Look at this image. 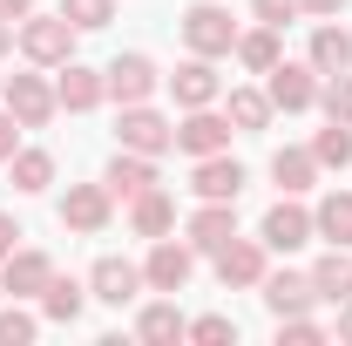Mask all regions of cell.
I'll return each instance as SVG.
<instances>
[{"label":"cell","instance_id":"cell-2","mask_svg":"<svg viewBox=\"0 0 352 346\" xmlns=\"http://www.w3.org/2000/svg\"><path fill=\"white\" fill-rule=\"evenodd\" d=\"M183 48L190 54H230L237 48V21H230V7H217V0H197L190 14H183Z\"/></svg>","mask_w":352,"mask_h":346},{"label":"cell","instance_id":"cell-7","mask_svg":"<svg viewBox=\"0 0 352 346\" xmlns=\"http://www.w3.org/2000/svg\"><path fill=\"white\" fill-rule=\"evenodd\" d=\"M116 136H122V150H142V156L176 150V123H163L149 102H129V109H122V123H116Z\"/></svg>","mask_w":352,"mask_h":346},{"label":"cell","instance_id":"cell-41","mask_svg":"<svg viewBox=\"0 0 352 346\" xmlns=\"http://www.w3.org/2000/svg\"><path fill=\"white\" fill-rule=\"evenodd\" d=\"M339 340H346V346H352V299H346V305H339Z\"/></svg>","mask_w":352,"mask_h":346},{"label":"cell","instance_id":"cell-17","mask_svg":"<svg viewBox=\"0 0 352 346\" xmlns=\"http://www.w3.org/2000/svg\"><path fill=\"white\" fill-rule=\"evenodd\" d=\"M230 238H237V204H217V197H204V211L190 217V245L217 258Z\"/></svg>","mask_w":352,"mask_h":346},{"label":"cell","instance_id":"cell-23","mask_svg":"<svg viewBox=\"0 0 352 346\" xmlns=\"http://www.w3.org/2000/svg\"><path fill=\"white\" fill-rule=\"evenodd\" d=\"M129 224H135V238H170L176 204L163 197V190H142V197H129Z\"/></svg>","mask_w":352,"mask_h":346},{"label":"cell","instance_id":"cell-4","mask_svg":"<svg viewBox=\"0 0 352 346\" xmlns=\"http://www.w3.org/2000/svg\"><path fill=\"white\" fill-rule=\"evenodd\" d=\"M264 95H271V109L305 116V109H318V68H311V61H278Z\"/></svg>","mask_w":352,"mask_h":346},{"label":"cell","instance_id":"cell-24","mask_svg":"<svg viewBox=\"0 0 352 346\" xmlns=\"http://www.w3.org/2000/svg\"><path fill=\"white\" fill-rule=\"evenodd\" d=\"M251 75H271L278 61H285V48H278V28H251V34H237V48H230Z\"/></svg>","mask_w":352,"mask_h":346},{"label":"cell","instance_id":"cell-15","mask_svg":"<svg viewBox=\"0 0 352 346\" xmlns=\"http://www.w3.org/2000/svg\"><path fill=\"white\" fill-rule=\"evenodd\" d=\"M190 190H197V197H217V204H237V190H244V163H237L230 150H217V156H197Z\"/></svg>","mask_w":352,"mask_h":346},{"label":"cell","instance_id":"cell-34","mask_svg":"<svg viewBox=\"0 0 352 346\" xmlns=\"http://www.w3.org/2000/svg\"><path fill=\"white\" fill-rule=\"evenodd\" d=\"M278 340H285V346H318V340H325V326L305 319V312H292V319H278Z\"/></svg>","mask_w":352,"mask_h":346},{"label":"cell","instance_id":"cell-3","mask_svg":"<svg viewBox=\"0 0 352 346\" xmlns=\"http://www.w3.org/2000/svg\"><path fill=\"white\" fill-rule=\"evenodd\" d=\"M197 272V245H176V238H156L149 258H142V285L149 292H183Z\"/></svg>","mask_w":352,"mask_h":346},{"label":"cell","instance_id":"cell-18","mask_svg":"<svg viewBox=\"0 0 352 346\" xmlns=\"http://www.w3.org/2000/svg\"><path fill=\"white\" fill-rule=\"evenodd\" d=\"M264 305H271L278 319L311 312V305H318V292H311V272H264Z\"/></svg>","mask_w":352,"mask_h":346},{"label":"cell","instance_id":"cell-33","mask_svg":"<svg viewBox=\"0 0 352 346\" xmlns=\"http://www.w3.org/2000/svg\"><path fill=\"white\" fill-rule=\"evenodd\" d=\"M318 109H325L332 123H352V68H346V75H332V82L318 88Z\"/></svg>","mask_w":352,"mask_h":346},{"label":"cell","instance_id":"cell-27","mask_svg":"<svg viewBox=\"0 0 352 346\" xmlns=\"http://www.w3.org/2000/svg\"><path fill=\"white\" fill-rule=\"evenodd\" d=\"M41 305H47V319H54V326H75V319H82V305H88V285H75V278H47Z\"/></svg>","mask_w":352,"mask_h":346},{"label":"cell","instance_id":"cell-42","mask_svg":"<svg viewBox=\"0 0 352 346\" xmlns=\"http://www.w3.org/2000/svg\"><path fill=\"white\" fill-rule=\"evenodd\" d=\"M7 48H14V21L0 14V54H7Z\"/></svg>","mask_w":352,"mask_h":346},{"label":"cell","instance_id":"cell-5","mask_svg":"<svg viewBox=\"0 0 352 346\" xmlns=\"http://www.w3.org/2000/svg\"><path fill=\"white\" fill-rule=\"evenodd\" d=\"M7 109H14L21 130H47L54 109H61V95H54V82H41V75H7Z\"/></svg>","mask_w":352,"mask_h":346},{"label":"cell","instance_id":"cell-29","mask_svg":"<svg viewBox=\"0 0 352 346\" xmlns=\"http://www.w3.org/2000/svg\"><path fill=\"white\" fill-rule=\"evenodd\" d=\"M223 116H230V130H264V123H271V95H264V88H230Z\"/></svg>","mask_w":352,"mask_h":346},{"label":"cell","instance_id":"cell-14","mask_svg":"<svg viewBox=\"0 0 352 346\" xmlns=\"http://www.w3.org/2000/svg\"><path fill=\"white\" fill-rule=\"evenodd\" d=\"M135 292H142V265H129V258H95V272H88V299L129 305Z\"/></svg>","mask_w":352,"mask_h":346},{"label":"cell","instance_id":"cell-11","mask_svg":"<svg viewBox=\"0 0 352 346\" xmlns=\"http://www.w3.org/2000/svg\"><path fill=\"white\" fill-rule=\"evenodd\" d=\"M102 75H109V95H116L122 109H129V102H149V95H156V82H163L149 54H116Z\"/></svg>","mask_w":352,"mask_h":346},{"label":"cell","instance_id":"cell-6","mask_svg":"<svg viewBox=\"0 0 352 346\" xmlns=\"http://www.w3.org/2000/svg\"><path fill=\"white\" fill-rule=\"evenodd\" d=\"M258 238H264V252H298V245H311L318 231H311V211L298 204V197H278V204L264 211Z\"/></svg>","mask_w":352,"mask_h":346},{"label":"cell","instance_id":"cell-8","mask_svg":"<svg viewBox=\"0 0 352 346\" xmlns=\"http://www.w3.org/2000/svg\"><path fill=\"white\" fill-rule=\"evenodd\" d=\"M176 150L197 163V156H217V150H230V116H217V102L210 109H190L183 123H176Z\"/></svg>","mask_w":352,"mask_h":346},{"label":"cell","instance_id":"cell-30","mask_svg":"<svg viewBox=\"0 0 352 346\" xmlns=\"http://www.w3.org/2000/svg\"><path fill=\"white\" fill-rule=\"evenodd\" d=\"M311 156H318V170H346V163H352V123L318 130V136H311Z\"/></svg>","mask_w":352,"mask_h":346},{"label":"cell","instance_id":"cell-10","mask_svg":"<svg viewBox=\"0 0 352 346\" xmlns=\"http://www.w3.org/2000/svg\"><path fill=\"white\" fill-rule=\"evenodd\" d=\"M264 238H230L217 252V278H223V292H244V285H264Z\"/></svg>","mask_w":352,"mask_h":346},{"label":"cell","instance_id":"cell-37","mask_svg":"<svg viewBox=\"0 0 352 346\" xmlns=\"http://www.w3.org/2000/svg\"><path fill=\"white\" fill-rule=\"evenodd\" d=\"M21 150V123H14V109H0V163Z\"/></svg>","mask_w":352,"mask_h":346},{"label":"cell","instance_id":"cell-16","mask_svg":"<svg viewBox=\"0 0 352 346\" xmlns=\"http://www.w3.org/2000/svg\"><path fill=\"white\" fill-rule=\"evenodd\" d=\"M54 95H61V109L88 116V109H102L109 75H102V68H88V61H61V82H54Z\"/></svg>","mask_w":352,"mask_h":346},{"label":"cell","instance_id":"cell-21","mask_svg":"<svg viewBox=\"0 0 352 346\" xmlns=\"http://www.w3.org/2000/svg\"><path fill=\"white\" fill-rule=\"evenodd\" d=\"M311 68H318V75H346L352 68V28H332V21H325V28L311 34Z\"/></svg>","mask_w":352,"mask_h":346},{"label":"cell","instance_id":"cell-12","mask_svg":"<svg viewBox=\"0 0 352 346\" xmlns=\"http://www.w3.org/2000/svg\"><path fill=\"white\" fill-rule=\"evenodd\" d=\"M47 278H54V258H47V252H14V258H0V292H7V299H41Z\"/></svg>","mask_w":352,"mask_h":346},{"label":"cell","instance_id":"cell-1","mask_svg":"<svg viewBox=\"0 0 352 346\" xmlns=\"http://www.w3.org/2000/svg\"><path fill=\"white\" fill-rule=\"evenodd\" d=\"M75 21L54 7V14H28L21 28H14V41H21V54L34 61V68H61V61H75Z\"/></svg>","mask_w":352,"mask_h":346},{"label":"cell","instance_id":"cell-13","mask_svg":"<svg viewBox=\"0 0 352 346\" xmlns=\"http://www.w3.org/2000/svg\"><path fill=\"white\" fill-rule=\"evenodd\" d=\"M170 95L183 102V109H210V102L223 95V75L210 68V54H190V61L170 75Z\"/></svg>","mask_w":352,"mask_h":346},{"label":"cell","instance_id":"cell-26","mask_svg":"<svg viewBox=\"0 0 352 346\" xmlns=\"http://www.w3.org/2000/svg\"><path fill=\"white\" fill-rule=\"evenodd\" d=\"M311 231L332 238V245H352V190H332V197L311 211Z\"/></svg>","mask_w":352,"mask_h":346},{"label":"cell","instance_id":"cell-28","mask_svg":"<svg viewBox=\"0 0 352 346\" xmlns=\"http://www.w3.org/2000/svg\"><path fill=\"white\" fill-rule=\"evenodd\" d=\"M7 170H14V190H28V197H34V190L54 183V156H47V150H14V156H7Z\"/></svg>","mask_w":352,"mask_h":346},{"label":"cell","instance_id":"cell-19","mask_svg":"<svg viewBox=\"0 0 352 346\" xmlns=\"http://www.w3.org/2000/svg\"><path fill=\"white\" fill-rule=\"evenodd\" d=\"M109 197H142V190H156V156H142V150H116V163H109Z\"/></svg>","mask_w":352,"mask_h":346},{"label":"cell","instance_id":"cell-31","mask_svg":"<svg viewBox=\"0 0 352 346\" xmlns=\"http://www.w3.org/2000/svg\"><path fill=\"white\" fill-rule=\"evenodd\" d=\"M61 14H68L82 34H95V28H109V21H116V0H61Z\"/></svg>","mask_w":352,"mask_h":346},{"label":"cell","instance_id":"cell-22","mask_svg":"<svg viewBox=\"0 0 352 346\" xmlns=\"http://www.w3.org/2000/svg\"><path fill=\"white\" fill-rule=\"evenodd\" d=\"M271 176H278L285 197H305L311 183H318V156H311V150H278V156H271Z\"/></svg>","mask_w":352,"mask_h":346},{"label":"cell","instance_id":"cell-20","mask_svg":"<svg viewBox=\"0 0 352 346\" xmlns=\"http://www.w3.org/2000/svg\"><path fill=\"white\" fill-rule=\"evenodd\" d=\"M311 292H318V305H346L352 299V258H346V245H332L325 258L311 265Z\"/></svg>","mask_w":352,"mask_h":346},{"label":"cell","instance_id":"cell-35","mask_svg":"<svg viewBox=\"0 0 352 346\" xmlns=\"http://www.w3.org/2000/svg\"><path fill=\"white\" fill-rule=\"evenodd\" d=\"M28 340H34V319L21 305H0V346H28Z\"/></svg>","mask_w":352,"mask_h":346},{"label":"cell","instance_id":"cell-38","mask_svg":"<svg viewBox=\"0 0 352 346\" xmlns=\"http://www.w3.org/2000/svg\"><path fill=\"white\" fill-rule=\"evenodd\" d=\"M14 252H21V224L0 211V258H14Z\"/></svg>","mask_w":352,"mask_h":346},{"label":"cell","instance_id":"cell-9","mask_svg":"<svg viewBox=\"0 0 352 346\" xmlns=\"http://www.w3.org/2000/svg\"><path fill=\"white\" fill-rule=\"evenodd\" d=\"M109 211H116V197H109V183H68V197H61V224L68 231H109Z\"/></svg>","mask_w":352,"mask_h":346},{"label":"cell","instance_id":"cell-36","mask_svg":"<svg viewBox=\"0 0 352 346\" xmlns=\"http://www.w3.org/2000/svg\"><path fill=\"white\" fill-rule=\"evenodd\" d=\"M251 14H258L264 28H285V21H298L305 7H298V0H251Z\"/></svg>","mask_w":352,"mask_h":346},{"label":"cell","instance_id":"cell-40","mask_svg":"<svg viewBox=\"0 0 352 346\" xmlns=\"http://www.w3.org/2000/svg\"><path fill=\"white\" fill-rule=\"evenodd\" d=\"M0 14H7V21H14V28H21V21H28V14H34V0H0Z\"/></svg>","mask_w":352,"mask_h":346},{"label":"cell","instance_id":"cell-32","mask_svg":"<svg viewBox=\"0 0 352 346\" xmlns=\"http://www.w3.org/2000/svg\"><path fill=\"white\" fill-rule=\"evenodd\" d=\"M190 340L197 346H230L237 340V319L230 312H204V319H190Z\"/></svg>","mask_w":352,"mask_h":346},{"label":"cell","instance_id":"cell-39","mask_svg":"<svg viewBox=\"0 0 352 346\" xmlns=\"http://www.w3.org/2000/svg\"><path fill=\"white\" fill-rule=\"evenodd\" d=\"M298 7H305V14H318V21H339V14H346V0H298Z\"/></svg>","mask_w":352,"mask_h":346},{"label":"cell","instance_id":"cell-25","mask_svg":"<svg viewBox=\"0 0 352 346\" xmlns=\"http://www.w3.org/2000/svg\"><path fill=\"white\" fill-rule=\"evenodd\" d=\"M135 333H142L149 346H170V340H190V319H183V312H176V305L163 299V305H142Z\"/></svg>","mask_w":352,"mask_h":346}]
</instances>
